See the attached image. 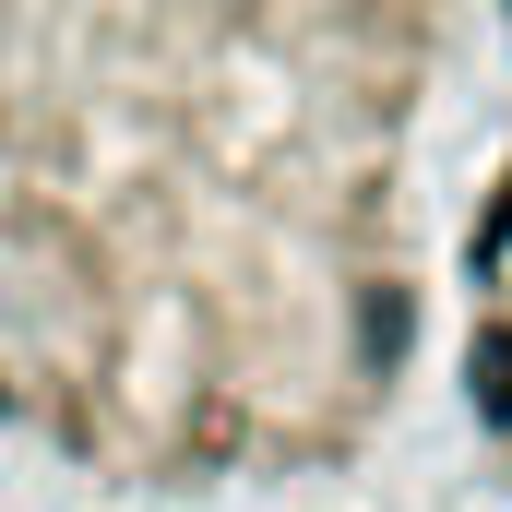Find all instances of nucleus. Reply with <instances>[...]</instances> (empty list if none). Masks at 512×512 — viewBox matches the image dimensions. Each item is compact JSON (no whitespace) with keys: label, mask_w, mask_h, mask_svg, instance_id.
<instances>
[{"label":"nucleus","mask_w":512,"mask_h":512,"mask_svg":"<svg viewBox=\"0 0 512 512\" xmlns=\"http://www.w3.org/2000/svg\"><path fill=\"white\" fill-rule=\"evenodd\" d=\"M453 12H0V429L155 501L358 465L429 322Z\"/></svg>","instance_id":"obj_1"},{"label":"nucleus","mask_w":512,"mask_h":512,"mask_svg":"<svg viewBox=\"0 0 512 512\" xmlns=\"http://www.w3.org/2000/svg\"><path fill=\"white\" fill-rule=\"evenodd\" d=\"M465 417L489 429V453L512 465V131L465 203Z\"/></svg>","instance_id":"obj_2"}]
</instances>
